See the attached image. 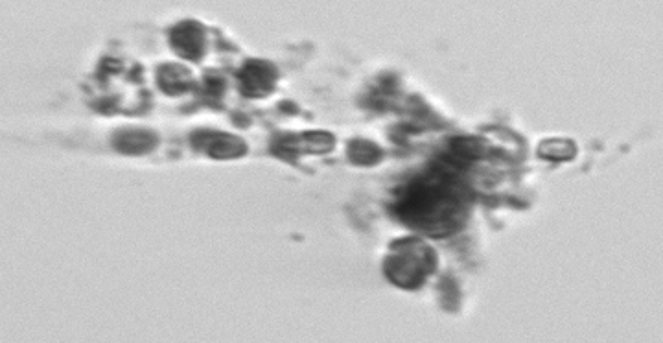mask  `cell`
I'll return each mask as SVG.
<instances>
[{"label":"cell","instance_id":"1","mask_svg":"<svg viewBox=\"0 0 663 343\" xmlns=\"http://www.w3.org/2000/svg\"><path fill=\"white\" fill-rule=\"evenodd\" d=\"M474 192L459 168L444 157L393 190L389 211L396 220L430 238H448L465 229Z\"/></svg>","mask_w":663,"mask_h":343},{"label":"cell","instance_id":"2","mask_svg":"<svg viewBox=\"0 0 663 343\" xmlns=\"http://www.w3.org/2000/svg\"><path fill=\"white\" fill-rule=\"evenodd\" d=\"M439 268V255L419 237L396 238L389 244L382 270L385 279L402 290H419Z\"/></svg>","mask_w":663,"mask_h":343},{"label":"cell","instance_id":"3","mask_svg":"<svg viewBox=\"0 0 663 343\" xmlns=\"http://www.w3.org/2000/svg\"><path fill=\"white\" fill-rule=\"evenodd\" d=\"M336 148V135L330 131L282 133L271 141V154L279 159H297L301 155H323Z\"/></svg>","mask_w":663,"mask_h":343},{"label":"cell","instance_id":"4","mask_svg":"<svg viewBox=\"0 0 663 343\" xmlns=\"http://www.w3.org/2000/svg\"><path fill=\"white\" fill-rule=\"evenodd\" d=\"M188 141L194 152L207 155L210 159H218V161L242 159L249 152L247 142L242 137L227 133V131L199 128L190 133Z\"/></svg>","mask_w":663,"mask_h":343},{"label":"cell","instance_id":"5","mask_svg":"<svg viewBox=\"0 0 663 343\" xmlns=\"http://www.w3.org/2000/svg\"><path fill=\"white\" fill-rule=\"evenodd\" d=\"M279 69L273 61L247 60L236 72L238 89L249 100H264L277 91Z\"/></svg>","mask_w":663,"mask_h":343},{"label":"cell","instance_id":"6","mask_svg":"<svg viewBox=\"0 0 663 343\" xmlns=\"http://www.w3.org/2000/svg\"><path fill=\"white\" fill-rule=\"evenodd\" d=\"M168 43L179 58L201 63L207 56V30L198 21H181L168 30Z\"/></svg>","mask_w":663,"mask_h":343},{"label":"cell","instance_id":"7","mask_svg":"<svg viewBox=\"0 0 663 343\" xmlns=\"http://www.w3.org/2000/svg\"><path fill=\"white\" fill-rule=\"evenodd\" d=\"M494 155H505L501 150H496L490 141L477 137V135H455L448 139L446 144V155L444 159L448 163L461 168L470 161H481V159H494Z\"/></svg>","mask_w":663,"mask_h":343},{"label":"cell","instance_id":"8","mask_svg":"<svg viewBox=\"0 0 663 343\" xmlns=\"http://www.w3.org/2000/svg\"><path fill=\"white\" fill-rule=\"evenodd\" d=\"M111 146L122 155H133V157L148 155L159 146V135L153 130L137 126L118 128L111 135Z\"/></svg>","mask_w":663,"mask_h":343},{"label":"cell","instance_id":"9","mask_svg":"<svg viewBox=\"0 0 663 343\" xmlns=\"http://www.w3.org/2000/svg\"><path fill=\"white\" fill-rule=\"evenodd\" d=\"M155 80L166 96L187 95L196 87L192 72L179 63H163L155 72Z\"/></svg>","mask_w":663,"mask_h":343},{"label":"cell","instance_id":"10","mask_svg":"<svg viewBox=\"0 0 663 343\" xmlns=\"http://www.w3.org/2000/svg\"><path fill=\"white\" fill-rule=\"evenodd\" d=\"M384 150L369 139H352L347 144V159L354 166H376L384 161Z\"/></svg>","mask_w":663,"mask_h":343},{"label":"cell","instance_id":"11","mask_svg":"<svg viewBox=\"0 0 663 343\" xmlns=\"http://www.w3.org/2000/svg\"><path fill=\"white\" fill-rule=\"evenodd\" d=\"M536 154L544 161H553V163H568L575 161L579 154V148L575 141L571 139H544L538 144Z\"/></svg>","mask_w":663,"mask_h":343},{"label":"cell","instance_id":"12","mask_svg":"<svg viewBox=\"0 0 663 343\" xmlns=\"http://www.w3.org/2000/svg\"><path fill=\"white\" fill-rule=\"evenodd\" d=\"M437 294H439V303H441L444 310L457 312L461 307V290L455 283L454 277H450V275L442 277L439 284H437Z\"/></svg>","mask_w":663,"mask_h":343},{"label":"cell","instance_id":"13","mask_svg":"<svg viewBox=\"0 0 663 343\" xmlns=\"http://www.w3.org/2000/svg\"><path fill=\"white\" fill-rule=\"evenodd\" d=\"M203 87H205V95L212 98V100H221L225 91H227V82L225 78H221L218 74H209L203 80Z\"/></svg>","mask_w":663,"mask_h":343}]
</instances>
